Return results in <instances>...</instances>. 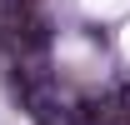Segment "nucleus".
<instances>
[{
    "mask_svg": "<svg viewBox=\"0 0 130 125\" xmlns=\"http://www.w3.org/2000/svg\"><path fill=\"white\" fill-rule=\"evenodd\" d=\"M120 105H125V110H130V85H125V90H120Z\"/></svg>",
    "mask_w": 130,
    "mask_h": 125,
    "instance_id": "f257e3e1",
    "label": "nucleus"
}]
</instances>
